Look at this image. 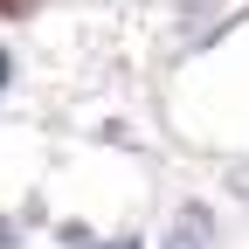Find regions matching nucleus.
I'll list each match as a JSON object with an SVG mask.
<instances>
[{
    "instance_id": "1",
    "label": "nucleus",
    "mask_w": 249,
    "mask_h": 249,
    "mask_svg": "<svg viewBox=\"0 0 249 249\" xmlns=\"http://www.w3.org/2000/svg\"><path fill=\"white\" fill-rule=\"evenodd\" d=\"M166 249H208V214L187 208L180 222H173V235H166Z\"/></svg>"
},
{
    "instance_id": "2",
    "label": "nucleus",
    "mask_w": 249,
    "mask_h": 249,
    "mask_svg": "<svg viewBox=\"0 0 249 249\" xmlns=\"http://www.w3.org/2000/svg\"><path fill=\"white\" fill-rule=\"evenodd\" d=\"M0 249H7V222H0Z\"/></svg>"
}]
</instances>
